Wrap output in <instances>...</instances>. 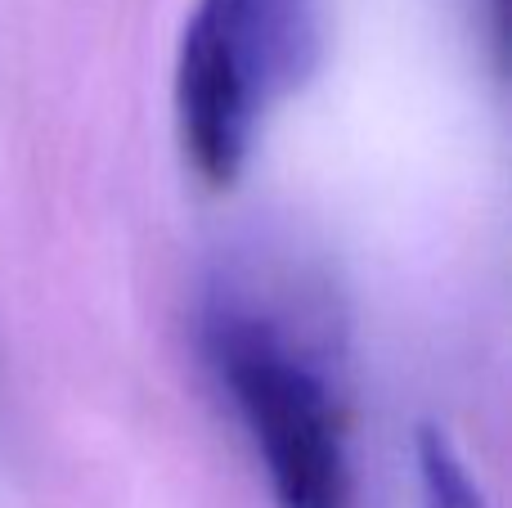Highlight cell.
Returning a JSON list of instances; mask_svg holds the SVG:
<instances>
[{
    "label": "cell",
    "mask_w": 512,
    "mask_h": 508,
    "mask_svg": "<svg viewBox=\"0 0 512 508\" xmlns=\"http://www.w3.org/2000/svg\"><path fill=\"white\" fill-rule=\"evenodd\" d=\"M324 0H194L176 45V131L207 185L248 167L265 122L324 59Z\"/></svg>",
    "instance_id": "cell-2"
},
{
    "label": "cell",
    "mask_w": 512,
    "mask_h": 508,
    "mask_svg": "<svg viewBox=\"0 0 512 508\" xmlns=\"http://www.w3.org/2000/svg\"><path fill=\"white\" fill-rule=\"evenodd\" d=\"M490 14H495V23H499V14H504V0H490Z\"/></svg>",
    "instance_id": "cell-4"
},
{
    "label": "cell",
    "mask_w": 512,
    "mask_h": 508,
    "mask_svg": "<svg viewBox=\"0 0 512 508\" xmlns=\"http://www.w3.org/2000/svg\"><path fill=\"white\" fill-rule=\"evenodd\" d=\"M418 508H486L468 459L441 428H423L418 437Z\"/></svg>",
    "instance_id": "cell-3"
},
{
    "label": "cell",
    "mask_w": 512,
    "mask_h": 508,
    "mask_svg": "<svg viewBox=\"0 0 512 508\" xmlns=\"http://www.w3.org/2000/svg\"><path fill=\"white\" fill-rule=\"evenodd\" d=\"M203 351L274 508H355L346 410L324 360L279 315L225 293L203 311Z\"/></svg>",
    "instance_id": "cell-1"
}]
</instances>
